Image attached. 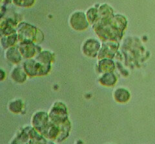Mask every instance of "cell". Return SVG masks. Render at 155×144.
<instances>
[]
</instances>
